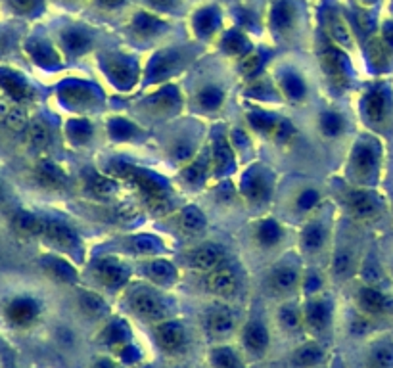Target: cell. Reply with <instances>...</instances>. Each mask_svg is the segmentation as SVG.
<instances>
[{"label": "cell", "mask_w": 393, "mask_h": 368, "mask_svg": "<svg viewBox=\"0 0 393 368\" xmlns=\"http://www.w3.org/2000/svg\"><path fill=\"white\" fill-rule=\"evenodd\" d=\"M127 307L133 315H136L146 322H163L171 318V303L154 288L139 286L127 295Z\"/></svg>", "instance_id": "cell-1"}, {"label": "cell", "mask_w": 393, "mask_h": 368, "mask_svg": "<svg viewBox=\"0 0 393 368\" xmlns=\"http://www.w3.org/2000/svg\"><path fill=\"white\" fill-rule=\"evenodd\" d=\"M378 167V148L375 142L370 140H361L355 144V148L351 152V159H349V173L353 177V181L368 182L376 173Z\"/></svg>", "instance_id": "cell-2"}, {"label": "cell", "mask_w": 393, "mask_h": 368, "mask_svg": "<svg viewBox=\"0 0 393 368\" xmlns=\"http://www.w3.org/2000/svg\"><path fill=\"white\" fill-rule=\"evenodd\" d=\"M334 318V303L326 295H311L303 305L305 326L315 334H324L332 326Z\"/></svg>", "instance_id": "cell-3"}, {"label": "cell", "mask_w": 393, "mask_h": 368, "mask_svg": "<svg viewBox=\"0 0 393 368\" xmlns=\"http://www.w3.org/2000/svg\"><path fill=\"white\" fill-rule=\"evenodd\" d=\"M343 206L353 219L370 221L380 213V200L375 192L365 188H353L343 194Z\"/></svg>", "instance_id": "cell-4"}, {"label": "cell", "mask_w": 393, "mask_h": 368, "mask_svg": "<svg viewBox=\"0 0 393 368\" xmlns=\"http://www.w3.org/2000/svg\"><path fill=\"white\" fill-rule=\"evenodd\" d=\"M299 280H301V270L298 263L292 259H284L276 267L271 268V273L267 276V286L276 295H288L298 290Z\"/></svg>", "instance_id": "cell-5"}, {"label": "cell", "mask_w": 393, "mask_h": 368, "mask_svg": "<svg viewBox=\"0 0 393 368\" xmlns=\"http://www.w3.org/2000/svg\"><path fill=\"white\" fill-rule=\"evenodd\" d=\"M205 288L211 295H217L221 300H230L238 293L240 275L232 265H221L205 276Z\"/></svg>", "instance_id": "cell-6"}, {"label": "cell", "mask_w": 393, "mask_h": 368, "mask_svg": "<svg viewBox=\"0 0 393 368\" xmlns=\"http://www.w3.org/2000/svg\"><path fill=\"white\" fill-rule=\"evenodd\" d=\"M225 259H227V251L219 243H202L186 256V263L192 270L196 273H205L210 275L211 270H215L221 265H225Z\"/></svg>", "instance_id": "cell-7"}, {"label": "cell", "mask_w": 393, "mask_h": 368, "mask_svg": "<svg viewBox=\"0 0 393 368\" xmlns=\"http://www.w3.org/2000/svg\"><path fill=\"white\" fill-rule=\"evenodd\" d=\"M236 328L235 311L227 305L211 307L203 317V330L210 340H225L229 337Z\"/></svg>", "instance_id": "cell-8"}, {"label": "cell", "mask_w": 393, "mask_h": 368, "mask_svg": "<svg viewBox=\"0 0 393 368\" xmlns=\"http://www.w3.org/2000/svg\"><path fill=\"white\" fill-rule=\"evenodd\" d=\"M269 343H271V334L267 328L265 320L259 315L249 317V320L242 330V345L244 349L252 357H263L269 349Z\"/></svg>", "instance_id": "cell-9"}, {"label": "cell", "mask_w": 393, "mask_h": 368, "mask_svg": "<svg viewBox=\"0 0 393 368\" xmlns=\"http://www.w3.org/2000/svg\"><path fill=\"white\" fill-rule=\"evenodd\" d=\"M96 280L108 290H119L131 278V268L115 257H104L95 265Z\"/></svg>", "instance_id": "cell-10"}, {"label": "cell", "mask_w": 393, "mask_h": 368, "mask_svg": "<svg viewBox=\"0 0 393 368\" xmlns=\"http://www.w3.org/2000/svg\"><path fill=\"white\" fill-rule=\"evenodd\" d=\"M156 340L161 345V349L167 353H181L188 345V332L184 322L167 318L156 326Z\"/></svg>", "instance_id": "cell-11"}, {"label": "cell", "mask_w": 393, "mask_h": 368, "mask_svg": "<svg viewBox=\"0 0 393 368\" xmlns=\"http://www.w3.org/2000/svg\"><path fill=\"white\" fill-rule=\"evenodd\" d=\"M41 238H45L46 242L62 251H75L81 246L79 234L60 219L45 217V231H43Z\"/></svg>", "instance_id": "cell-12"}, {"label": "cell", "mask_w": 393, "mask_h": 368, "mask_svg": "<svg viewBox=\"0 0 393 368\" xmlns=\"http://www.w3.org/2000/svg\"><path fill=\"white\" fill-rule=\"evenodd\" d=\"M321 65L334 87L348 85V63H345V56H343V48L336 46L334 43L324 44L323 51H321Z\"/></svg>", "instance_id": "cell-13"}, {"label": "cell", "mask_w": 393, "mask_h": 368, "mask_svg": "<svg viewBox=\"0 0 393 368\" xmlns=\"http://www.w3.org/2000/svg\"><path fill=\"white\" fill-rule=\"evenodd\" d=\"M328 221L324 217H315L303 226L301 236H299V243H301V250H303L307 256H318V253L328 246Z\"/></svg>", "instance_id": "cell-14"}, {"label": "cell", "mask_w": 393, "mask_h": 368, "mask_svg": "<svg viewBox=\"0 0 393 368\" xmlns=\"http://www.w3.org/2000/svg\"><path fill=\"white\" fill-rule=\"evenodd\" d=\"M271 190H273V181L263 167H255L242 179V192L255 204L269 200Z\"/></svg>", "instance_id": "cell-15"}, {"label": "cell", "mask_w": 393, "mask_h": 368, "mask_svg": "<svg viewBox=\"0 0 393 368\" xmlns=\"http://www.w3.org/2000/svg\"><path fill=\"white\" fill-rule=\"evenodd\" d=\"M211 163H213V173L217 177H225L229 171L235 169V154L230 146L229 138L222 131H217L213 135L211 142Z\"/></svg>", "instance_id": "cell-16"}, {"label": "cell", "mask_w": 393, "mask_h": 368, "mask_svg": "<svg viewBox=\"0 0 393 368\" xmlns=\"http://www.w3.org/2000/svg\"><path fill=\"white\" fill-rule=\"evenodd\" d=\"M210 175H213V163H211V152L203 150L194 156L181 171V179L188 182V186H203Z\"/></svg>", "instance_id": "cell-17"}, {"label": "cell", "mask_w": 393, "mask_h": 368, "mask_svg": "<svg viewBox=\"0 0 393 368\" xmlns=\"http://www.w3.org/2000/svg\"><path fill=\"white\" fill-rule=\"evenodd\" d=\"M41 312V305L37 300H33L29 295H21L8 303L6 317L8 320L16 326H29L35 322Z\"/></svg>", "instance_id": "cell-18"}, {"label": "cell", "mask_w": 393, "mask_h": 368, "mask_svg": "<svg viewBox=\"0 0 393 368\" xmlns=\"http://www.w3.org/2000/svg\"><path fill=\"white\" fill-rule=\"evenodd\" d=\"M142 273L152 284L161 288H171L178 278L177 267L167 259H150L142 265Z\"/></svg>", "instance_id": "cell-19"}, {"label": "cell", "mask_w": 393, "mask_h": 368, "mask_svg": "<svg viewBox=\"0 0 393 368\" xmlns=\"http://www.w3.org/2000/svg\"><path fill=\"white\" fill-rule=\"evenodd\" d=\"M276 79H279L280 93L284 94L290 102L299 104V102H303L307 98V83H305V79L299 75L298 71H294L290 68L280 69Z\"/></svg>", "instance_id": "cell-20"}, {"label": "cell", "mask_w": 393, "mask_h": 368, "mask_svg": "<svg viewBox=\"0 0 393 368\" xmlns=\"http://www.w3.org/2000/svg\"><path fill=\"white\" fill-rule=\"evenodd\" d=\"M324 29L328 35L330 43H334L340 48H353V35L349 31V26L345 23V19L334 10L324 14Z\"/></svg>", "instance_id": "cell-21"}, {"label": "cell", "mask_w": 393, "mask_h": 368, "mask_svg": "<svg viewBox=\"0 0 393 368\" xmlns=\"http://www.w3.org/2000/svg\"><path fill=\"white\" fill-rule=\"evenodd\" d=\"M254 238L255 243L259 246L261 250H273L282 242L284 228H282V225L276 219H261L259 223L255 225Z\"/></svg>", "instance_id": "cell-22"}, {"label": "cell", "mask_w": 393, "mask_h": 368, "mask_svg": "<svg viewBox=\"0 0 393 368\" xmlns=\"http://www.w3.org/2000/svg\"><path fill=\"white\" fill-rule=\"evenodd\" d=\"M362 113L372 125H378L386 119L387 96L382 88H372L370 93H367V96L362 98Z\"/></svg>", "instance_id": "cell-23"}, {"label": "cell", "mask_w": 393, "mask_h": 368, "mask_svg": "<svg viewBox=\"0 0 393 368\" xmlns=\"http://www.w3.org/2000/svg\"><path fill=\"white\" fill-rule=\"evenodd\" d=\"M296 6L290 0H276L271 10V26L276 33H288L292 31L296 26Z\"/></svg>", "instance_id": "cell-24"}, {"label": "cell", "mask_w": 393, "mask_h": 368, "mask_svg": "<svg viewBox=\"0 0 393 368\" xmlns=\"http://www.w3.org/2000/svg\"><path fill=\"white\" fill-rule=\"evenodd\" d=\"M357 305L367 315H382L387 311V298L375 286H362L357 293Z\"/></svg>", "instance_id": "cell-25"}, {"label": "cell", "mask_w": 393, "mask_h": 368, "mask_svg": "<svg viewBox=\"0 0 393 368\" xmlns=\"http://www.w3.org/2000/svg\"><path fill=\"white\" fill-rule=\"evenodd\" d=\"M208 226V219L203 211L196 206L184 207L178 215V228L184 236H200Z\"/></svg>", "instance_id": "cell-26"}, {"label": "cell", "mask_w": 393, "mask_h": 368, "mask_svg": "<svg viewBox=\"0 0 393 368\" xmlns=\"http://www.w3.org/2000/svg\"><path fill=\"white\" fill-rule=\"evenodd\" d=\"M345 129H348V121H345L342 112L326 110V112L318 115V131H321L324 138L334 140V138L343 137Z\"/></svg>", "instance_id": "cell-27"}, {"label": "cell", "mask_w": 393, "mask_h": 368, "mask_svg": "<svg viewBox=\"0 0 393 368\" xmlns=\"http://www.w3.org/2000/svg\"><path fill=\"white\" fill-rule=\"evenodd\" d=\"M194 100H196V106L203 112H217L225 102V90L215 83H210L198 90Z\"/></svg>", "instance_id": "cell-28"}, {"label": "cell", "mask_w": 393, "mask_h": 368, "mask_svg": "<svg viewBox=\"0 0 393 368\" xmlns=\"http://www.w3.org/2000/svg\"><path fill=\"white\" fill-rule=\"evenodd\" d=\"M221 26V14L213 6L202 8L194 16V29L202 38H210Z\"/></svg>", "instance_id": "cell-29"}, {"label": "cell", "mask_w": 393, "mask_h": 368, "mask_svg": "<svg viewBox=\"0 0 393 368\" xmlns=\"http://www.w3.org/2000/svg\"><path fill=\"white\" fill-rule=\"evenodd\" d=\"M14 228L26 236H41L45 231V217H38L35 213L18 211L12 221Z\"/></svg>", "instance_id": "cell-30"}, {"label": "cell", "mask_w": 393, "mask_h": 368, "mask_svg": "<svg viewBox=\"0 0 393 368\" xmlns=\"http://www.w3.org/2000/svg\"><path fill=\"white\" fill-rule=\"evenodd\" d=\"M37 181L41 182V186L60 190V188H64L68 184V177L58 165L45 162L37 167Z\"/></svg>", "instance_id": "cell-31"}, {"label": "cell", "mask_w": 393, "mask_h": 368, "mask_svg": "<svg viewBox=\"0 0 393 368\" xmlns=\"http://www.w3.org/2000/svg\"><path fill=\"white\" fill-rule=\"evenodd\" d=\"M324 359V349L317 343H307L301 345L296 353H294L292 362L298 368H315L318 367Z\"/></svg>", "instance_id": "cell-32"}, {"label": "cell", "mask_w": 393, "mask_h": 368, "mask_svg": "<svg viewBox=\"0 0 393 368\" xmlns=\"http://www.w3.org/2000/svg\"><path fill=\"white\" fill-rule=\"evenodd\" d=\"M279 325L286 332H298L305 326L303 320V307L296 305V303H286L280 307L279 311Z\"/></svg>", "instance_id": "cell-33"}, {"label": "cell", "mask_w": 393, "mask_h": 368, "mask_svg": "<svg viewBox=\"0 0 393 368\" xmlns=\"http://www.w3.org/2000/svg\"><path fill=\"white\" fill-rule=\"evenodd\" d=\"M178 62H181V58H178L177 52H161L154 58L152 65H150V75L154 79H165L167 75L177 71Z\"/></svg>", "instance_id": "cell-34"}, {"label": "cell", "mask_w": 393, "mask_h": 368, "mask_svg": "<svg viewBox=\"0 0 393 368\" xmlns=\"http://www.w3.org/2000/svg\"><path fill=\"white\" fill-rule=\"evenodd\" d=\"M353 267H355V253L348 248H338L334 251V257H332V275L338 280H343L348 278L351 273H353Z\"/></svg>", "instance_id": "cell-35"}, {"label": "cell", "mask_w": 393, "mask_h": 368, "mask_svg": "<svg viewBox=\"0 0 393 368\" xmlns=\"http://www.w3.org/2000/svg\"><path fill=\"white\" fill-rule=\"evenodd\" d=\"M210 362L213 368H244L240 355L232 347H215L210 351Z\"/></svg>", "instance_id": "cell-36"}, {"label": "cell", "mask_w": 393, "mask_h": 368, "mask_svg": "<svg viewBox=\"0 0 393 368\" xmlns=\"http://www.w3.org/2000/svg\"><path fill=\"white\" fill-rule=\"evenodd\" d=\"M27 140L31 144L33 148H37V150H43L46 148L48 144L52 142V131L50 125L46 123V121H33L27 125Z\"/></svg>", "instance_id": "cell-37"}, {"label": "cell", "mask_w": 393, "mask_h": 368, "mask_svg": "<svg viewBox=\"0 0 393 368\" xmlns=\"http://www.w3.org/2000/svg\"><path fill=\"white\" fill-rule=\"evenodd\" d=\"M247 119H249V123H252L255 131L265 135V137H274V131H276V127L280 123L279 117H274L273 113L267 112H252L247 115Z\"/></svg>", "instance_id": "cell-38"}, {"label": "cell", "mask_w": 393, "mask_h": 368, "mask_svg": "<svg viewBox=\"0 0 393 368\" xmlns=\"http://www.w3.org/2000/svg\"><path fill=\"white\" fill-rule=\"evenodd\" d=\"M318 204H321V192L313 186L301 188L294 200V207L298 213H313L318 207Z\"/></svg>", "instance_id": "cell-39"}, {"label": "cell", "mask_w": 393, "mask_h": 368, "mask_svg": "<svg viewBox=\"0 0 393 368\" xmlns=\"http://www.w3.org/2000/svg\"><path fill=\"white\" fill-rule=\"evenodd\" d=\"M87 184H89V190L98 198H109L117 192V181L109 179V177L98 175V173H92L87 179Z\"/></svg>", "instance_id": "cell-40"}, {"label": "cell", "mask_w": 393, "mask_h": 368, "mask_svg": "<svg viewBox=\"0 0 393 368\" xmlns=\"http://www.w3.org/2000/svg\"><path fill=\"white\" fill-rule=\"evenodd\" d=\"M267 62V56L263 52H249L240 60V65H238V71L240 75L247 77V79H255L259 75V71L263 69Z\"/></svg>", "instance_id": "cell-41"}, {"label": "cell", "mask_w": 393, "mask_h": 368, "mask_svg": "<svg viewBox=\"0 0 393 368\" xmlns=\"http://www.w3.org/2000/svg\"><path fill=\"white\" fill-rule=\"evenodd\" d=\"M370 368H393V343H376L370 351Z\"/></svg>", "instance_id": "cell-42"}, {"label": "cell", "mask_w": 393, "mask_h": 368, "mask_svg": "<svg viewBox=\"0 0 393 368\" xmlns=\"http://www.w3.org/2000/svg\"><path fill=\"white\" fill-rule=\"evenodd\" d=\"M247 46H249V43L244 37V33L236 31V29H232L222 37V51L227 52L229 56H244L247 52Z\"/></svg>", "instance_id": "cell-43"}, {"label": "cell", "mask_w": 393, "mask_h": 368, "mask_svg": "<svg viewBox=\"0 0 393 368\" xmlns=\"http://www.w3.org/2000/svg\"><path fill=\"white\" fill-rule=\"evenodd\" d=\"M43 261H45L46 268H48V273L56 276V278H60V280H65V282L75 280L77 273L73 270V267H71L70 263L64 261V259H58V257H46V259H43Z\"/></svg>", "instance_id": "cell-44"}, {"label": "cell", "mask_w": 393, "mask_h": 368, "mask_svg": "<svg viewBox=\"0 0 393 368\" xmlns=\"http://www.w3.org/2000/svg\"><path fill=\"white\" fill-rule=\"evenodd\" d=\"M79 303H81L82 311L87 312L89 317H102V315H106V311H108V309H106L108 305L104 303V300H102L100 295H98V293L87 292V290L81 293Z\"/></svg>", "instance_id": "cell-45"}, {"label": "cell", "mask_w": 393, "mask_h": 368, "mask_svg": "<svg viewBox=\"0 0 393 368\" xmlns=\"http://www.w3.org/2000/svg\"><path fill=\"white\" fill-rule=\"evenodd\" d=\"M2 87L6 88V93L12 96L14 100H27V98H31V88L27 87L26 81L18 75L2 77Z\"/></svg>", "instance_id": "cell-46"}, {"label": "cell", "mask_w": 393, "mask_h": 368, "mask_svg": "<svg viewBox=\"0 0 393 368\" xmlns=\"http://www.w3.org/2000/svg\"><path fill=\"white\" fill-rule=\"evenodd\" d=\"M64 44L68 51L79 54V52L87 51V46H89V37H87V33L75 31V29H73V31H68L64 35Z\"/></svg>", "instance_id": "cell-47"}, {"label": "cell", "mask_w": 393, "mask_h": 368, "mask_svg": "<svg viewBox=\"0 0 393 368\" xmlns=\"http://www.w3.org/2000/svg\"><path fill=\"white\" fill-rule=\"evenodd\" d=\"M161 27V21L158 18H152L148 14H140L134 18V29L139 35H154Z\"/></svg>", "instance_id": "cell-48"}, {"label": "cell", "mask_w": 393, "mask_h": 368, "mask_svg": "<svg viewBox=\"0 0 393 368\" xmlns=\"http://www.w3.org/2000/svg\"><path fill=\"white\" fill-rule=\"evenodd\" d=\"M8 4L16 10L18 14H23V16H31L41 8L43 0H8Z\"/></svg>", "instance_id": "cell-49"}, {"label": "cell", "mask_w": 393, "mask_h": 368, "mask_svg": "<svg viewBox=\"0 0 393 368\" xmlns=\"http://www.w3.org/2000/svg\"><path fill=\"white\" fill-rule=\"evenodd\" d=\"M303 290L309 295H315L317 292H321V278H318L317 273H309V276H305Z\"/></svg>", "instance_id": "cell-50"}, {"label": "cell", "mask_w": 393, "mask_h": 368, "mask_svg": "<svg viewBox=\"0 0 393 368\" xmlns=\"http://www.w3.org/2000/svg\"><path fill=\"white\" fill-rule=\"evenodd\" d=\"M148 4L154 8H158V10H163V12H169L173 8L177 6L178 0H146Z\"/></svg>", "instance_id": "cell-51"}, {"label": "cell", "mask_w": 393, "mask_h": 368, "mask_svg": "<svg viewBox=\"0 0 393 368\" xmlns=\"http://www.w3.org/2000/svg\"><path fill=\"white\" fill-rule=\"evenodd\" d=\"M100 2L102 6H106V8H115V6H121L125 0H98Z\"/></svg>", "instance_id": "cell-52"}, {"label": "cell", "mask_w": 393, "mask_h": 368, "mask_svg": "<svg viewBox=\"0 0 393 368\" xmlns=\"http://www.w3.org/2000/svg\"><path fill=\"white\" fill-rule=\"evenodd\" d=\"M92 368H117L112 361H106V359H102V361H98Z\"/></svg>", "instance_id": "cell-53"}, {"label": "cell", "mask_w": 393, "mask_h": 368, "mask_svg": "<svg viewBox=\"0 0 393 368\" xmlns=\"http://www.w3.org/2000/svg\"><path fill=\"white\" fill-rule=\"evenodd\" d=\"M4 198H6V196H4V188H2V184H0V204L4 201Z\"/></svg>", "instance_id": "cell-54"}, {"label": "cell", "mask_w": 393, "mask_h": 368, "mask_svg": "<svg viewBox=\"0 0 393 368\" xmlns=\"http://www.w3.org/2000/svg\"><path fill=\"white\" fill-rule=\"evenodd\" d=\"M362 2H375V0H362Z\"/></svg>", "instance_id": "cell-55"}]
</instances>
